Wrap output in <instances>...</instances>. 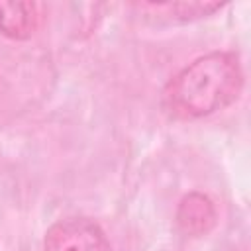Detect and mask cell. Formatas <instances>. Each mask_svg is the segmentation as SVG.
Wrapping results in <instances>:
<instances>
[{"label":"cell","mask_w":251,"mask_h":251,"mask_svg":"<svg viewBox=\"0 0 251 251\" xmlns=\"http://www.w3.org/2000/svg\"><path fill=\"white\" fill-rule=\"evenodd\" d=\"M243 88L235 53L212 51L188 63L167 86V108L178 118H204L233 104Z\"/></svg>","instance_id":"cell-1"},{"label":"cell","mask_w":251,"mask_h":251,"mask_svg":"<svg viewBox=\"0 0 251 251\" xmlns=\"http://www.w3.org/2000/svg\"><path fill=\"white\" fill-rule=\"evenodd\" d=\"M45 251H112L104 229L90 218L69 216L55 222L43 241Z\"/></svg>","instance_id":"cell-2"},{"label":"cell","mask_w":251,"mask_h":251,"mask_svg":"<svg viewBox=\"0 0 251 251\" xmlns=\"http://www.w3.org/2000/svg\"><path fill=\"white\" fill-rule=\"evenodd\" d=\"M216 206L202 192H188L176 208V226L188 237H202L216 226Z\"/></svg>","instance_id":"cell-3"},{"label":"cell","mask_w":251,"mask_h":251,"mask_svg":"<svg viewBox=\"0 0 251 251\" xmlns=\"http://www.w3.org/2000/svg\"><path fill=\"white\" fill-rule=\"evenodd\" d=\"M39 16L33 2H0V33L10 39H27L37 29Z\"/></svg>","instance_id":"cell-4"},{"label":"cell","mask_w":251,"mask_h":251,"mask_svg":"<svg viewBox=\"0 0 251 251\" xmlns=\"http://www.w3.org/2000/svg\"><path fill=\"white\" fill-rule=\"evenodd\" d=\"M167 8L171 12H175L178 20L186 22V20H194V18H200V16L214 14L216 10L222 8V4H208V2H204V4L202 2H190V4H186V2H182V4H169Z\"/></svg>","instance_id":"cell-5"}]
</instances>
